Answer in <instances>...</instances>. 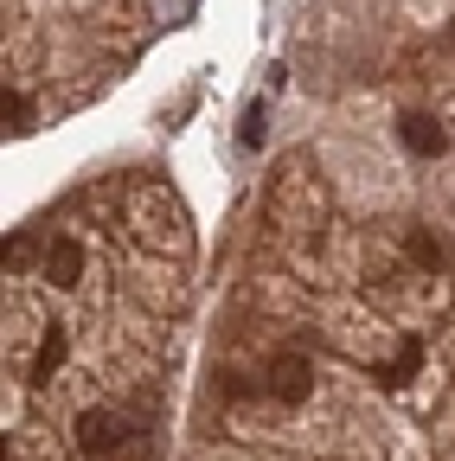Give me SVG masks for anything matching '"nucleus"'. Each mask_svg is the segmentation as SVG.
I'll use <instances>...</instances> for the list:
<instances>
[{
	"label": "nucleus",
	"mask_w": 455,
	"mask_h": 461,
	"mask_svg": "<svg viewBox=\"0 0 455 461\" xmlns=\"http://www.w3.org/2000/svg\"><path fill=\"white\" fill-rule=\"evenodd\" d=\"M0 129H7V135H26V129H32V96H20V90L0 96Z\"/></svg>",
	"instance_id": "5"
},
{
	"label": "nucleus",
	"mask_w": 455,
	"mask_h": 461,
	"mask_svg": "<svg viewBox=\"0 0 455 461\" xmlns=\"http://www.w3.org/2000/svg\"><path fill=\"white\" fill-rule=\"evenodd\" d=\"M77 276H84V244H77V238H59V244H45V282L71 288Z\"/></svg>",
	"instance_id": "3"
},
{
	"label": "nucleus",
	"mask_w": 455,
	"mask_h": 461,
	"mask_svg": "<svg viewBox=\"0 0 455 461\" xmlns=\"http://www.w3.org/2000/svg\"><path fill=\"white\" fill-rule=\"evenodd\" d=\"M59 366H65V333H45V339H39V353H32V384H45Z\"/></svg>",
	"instance_id": "6"
},
{
	"label": "nucleus",
	"mask_w": 455,
	"mask_h": 461,
	"mask_svg": "<svg viewBox=\"0 0 455 461\" xmlns=\"http://www.w3.org/2000/svg\"><path fill=\"white\" fill-rule=\"evenodd\" d=\"M449 39H455V26H449Z\"/></svg>",
	"instance_id": "11"
},
{
	"label": "nucleus",
	"mask_w": 455,
	"mask_h": 461,
	"mask_svg": "<svg viewBox=\"0 0 455 461\" xmlns=\"http://www.w3.org/2000/svg\"><path fill=\"white\" fill-rule=\"evenodd\" d=\"M32 257H39V244L26 238V230H14V238H7V250H0V263H7V276H20V269H26Z\"/></svg>",
	"instance_id": "7"
},
{
	"label": "nucleus",
	"mask_w": 455,
	"mask_h": 461,
	"mask_svg": "<svg viewBox=\"0 0 455 461\" xmlns=\"http://www.w3.org/2000/svg\"><path fill=\"white\" fill-rule=\"evenodd\" d=\"M397 129H405V148H411V154H430V160H436V154L449 148V135H442V122H436V115H417V109H411Z\"/></svg>",
	"instance_id": "4"
},
{
	"label": "nucleus",
	"mask_w": 455,
	"mask_h": 461,
	"mask_svg": "<svg viewBox=\"0 0 455 461\" xmlns=\"http://www.w3.org/2000/svg\"><path fill=\"white\" fill-rule=\"evenodd\" d=\"M244 148H263V96H250L244 109Z\"/></svg>",
	"instance_id": "8"
},
{
	"label": "nucleus",
	"mask_w": 455,
	"mask_h": 461,
	"mask_svg": "<svg viewBox=\"0 0 455 461\" xmlns=\"http://www.w3.org/2000/svg\"><path fill=\"white\" fill-rule=\"evenodd\" d=\"M269 391H276L282 403H302V397L314 391V366H308L302 353H282V359H269Z\"/></svg>",
	"instance_id": "2"
},
{
	"label": "nucleus",
	"mask_w": 455,
	"mask_h": 461,
	"mask_svg": "<svg viewBox=\"0 0 455 461\" xmlns=\"http://www.w3.org/2000/svg\"><path fill=\"white\" fill-rule=\"evenodd\" d=\"M123 417H109V411H84L77 417V448L90 455V461H109V455H116L123 448Z\"/></svg>",
	"instance_id": "1"
},
{
	"label": "nucleus",
	"mask_w": 455,
	"mask_h": 461,
	"mask_svg": "<svg viewBox=\"0 0 455 461\" xmlns=\"http://www.w3.org/2000/svg\"><path fill=\"white\" fill-rule=\"evenodd\" d=\"M411 257H417V263H430V269L442 263V250H436V238H430V230H417V238H411Z\"/></svg>",
	"instance_id": "10"
},
{
	"label": "nucleus",
	"mask_w": 455,
	"mask_h": 461,
	"mask_svg": "<svg viewBox=\"0 0 455 461\" xmlns=\"http://www.w3.org/2000/svg\"><path fill=\"white\" fill-rule=\"evenodd\" d=\"M417 359H423V346H405V359H397V366L385 372V384H405V378L417 372Z\"/></svg>",
	"instance_id": "9"
}]
</instances>
